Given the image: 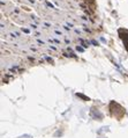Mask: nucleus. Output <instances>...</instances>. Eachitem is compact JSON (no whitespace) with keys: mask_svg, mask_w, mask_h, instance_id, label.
Instances as JSON below:
<instances>
[{"mask_svg":"<svg viewBox=\"0 0 128 138\" xmlns=\"http://www.w3.org/2000/svg\"><path fill=\"white\" fill-rule=\"evenodd\" d=\"M54 31H55V34L59 35V36H61V35H62V33H61V31H59V30H54Z\"/></svg>","mask_w":128,"mask_h":138,"instance_id":"f257e3e1","label":"nucleus"}]
</instances>
